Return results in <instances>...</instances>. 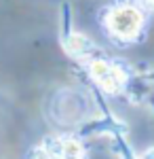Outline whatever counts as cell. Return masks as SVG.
Here are the masks:
<instances>
[{"instance_id":"obj_4","label":"cell","mask_w":154,"mask_h":159,"mask_svg":"<svg viewBox=\"0 0 154 159\" xmlns=\"http://www.w3.org/2000/svg\"><path fill=\"white\" fill-rule=\"evenodd\" d=\"M83 157H84L83 144L76 138H59L57 159H83Z\"/></svg>"},{"instance_id":"obj_3","label":"cell","mask_w":154,"mask_h":159,"mask_svg":"<svg viewBox=\"0 0 154 159\" xmlns=\"http://www.w3.org/2000/svg\"><path fill=\"white\" fill-rule=\"evenodd\" d=\"M63 49L68 51L70 55H74V57H87L93 51H97V47H95L93 40L87 38L84 34L72 32V34H68V36L63 38Z\"/></svg>"},{"instance_id":"obj_6","label":"cell","mask_w":154,"mask_h":159,"mask_svg":"<svg viewBox=\"0 0 154 159\" xmlns=\"http://www.w3.org/2000/svg\"><path fill=\"white\" fill-rule=\"evenodd\" d=\"M146 2H148V4H152V7H154V0H146Z\"/></svg>"},{"instance_id":"obj_1","label":"cell","mask_w":154,"mask_h":159,"mask_svg":"<svg viewBox=\"0 0 154 159\" xmlns=\"http://www.w3.org/2000/svg\"><path fill=\"white\" fill-rule=\"evenodd\" d=\"M106 28L110 30L112 36L120 38V40H131L142 32L143 15L133 4H116L108 11Z\"/></svg>"},{"instance_id":"obj_5","label":"cell","mask_w":154,"mask_h":159,"mask_svg":"<svg viewBox=\"0 0 154 159\" xmlns=\"http://www.w3.org/2000/svg\"><path fill=\"white\" fill-rule=\"evenodd\" d=\"M139 159H154V147H150V148H146L142 155H139Z\"/></svg>"},{"instance_id":"obj_2","label":"cell","mask_w":154,"mask_h":159,"mask_svg":"<svg viewBox=\"0 0 154 159\" xmlns=\"http://www.w3.org/2000/svg\"><path fill=\"white\" fill-rule=\"evenodd\" d=\"M89 72H91V79L101 89H106L108 93H116V91H120V87L125 85V74L120 72L114 64H110L106 60H91Z\"/></svg>"}]
</instances>
